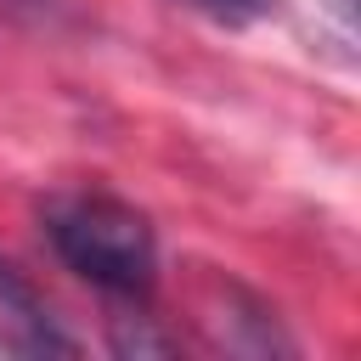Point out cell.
Returning a JSON list of instances; mask_svg holds the SVG:
<instances>
[{
  "instance_id": "5",
  "label": "cell",
  "mask_w": 361,
  "mask_h": 361,
  "mask_svg": "<svg viewBox=\"0 0 361 361\" xmlns=\"http://www.w3.org/2000/svg\"><path fill=\"white\" fill-rule=\"evenodd\" d=\"M327 6H333V17H338V23H350V17H355V0H327Z\"/></svg>"
},
{
  "instance_id": "4",
  "label": "cell",
  "mask_w": 361,
  "mask_h": 361,
  "mask_svg": "<svg viewBox=\"0 0 361 361\" xmlns=\"http://www.w3.org/2000/svg\"><path fill=\"white\" fill-rule=\"evenodd\" d=\"M197 6H209L214 17H259L271 0H197Z\"/></svg>"
},
{
  "instance_id": "1",
  "label": "cell",
  "mask_w": 361,
  "mask_h": 361,
  "mask_svg": "<svg viewBox=\"0 0 361 361\" xmlns=\"http://www.w3.org/2000/svg\"><path fill=\"white\" fill-rule=\"evenodd\" d=\"M45 237L68 271L113 299H147L158 282V237L147 214L113 192H68L45 203Z\"/></svg>"
},
{
  "instance_id": "2",
  "label": "cell",
  "mask_w": 361,
  "mask_h": 361,
  "mask_svg": "<svg viewBox=\"0 0 361 361\" xmlns=\"http://www.w3.org/2000/svg\"><path fill=\"white\" fill-rule=\"evenodd\" d=\"M79 338L56 322V310L45 305V293L0 259V355H23V361H39V355H73Z\"/></svg>"
},
{
  "instance_id": "3",
  "label": "cell",
  "mask_w": 361,
  "mask_h": 361,
  "mask_svg": "<svg viewBox=\"0 0 361 361\" xmlns=\"http://www.w3.org/2000/svg\"><path fill=\"white\" fill-rule=\"evenodd\" d=\"M113 350L118 355H164L169 338L147 327V316H113Z\"/></svg>"
}]
</instances>
